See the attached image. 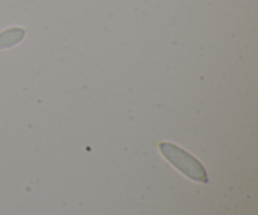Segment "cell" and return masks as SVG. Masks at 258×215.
Listing matches in <instances>:
<instances>
[{"instance_id": "1", "label": "cell", "mask_w": 258, "mask_h": 215, "mask_svg": "<svg viewBox=\"0 0 258 215\" xmlns=\"http://www.w3.org/2000/svg\"><path fill=\"white\" fill-rule=\"evenodd\" d=\"M161 154L164 158L178 169L181 174L188 176L191 180L199 181V183H208V175L204 166L197 160L194 156L186 153L183 149L178 148L176 145L170 142H161L159 145Z\"/></svg>"}, {"instance_id": "2", "label": "cell", "mask_w": 258, "mask_h": 215, "mask_svg": "<svg viewBox=\"0 0 258 215\" xmlns=\"http://www.w3.org/2000/svg\"><path fill=\"white\" fill-rule=\"evenodd\" d=\"M25 35V30L22 28H9L0 32V49L10 48L22 42Z\"/></svg>"}]
</instances>
